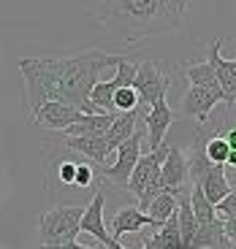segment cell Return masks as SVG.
Instances as JSON below:
<instances>
[{"label": "cell", "mask_w": 236, "mask_h": 249, "mask_svg": "<svg viewBox=\"0 0 236 249\" xmlns=\"http://www.w3.org/2000/svg\"><path fill=\"white\" fill-rule=\"evenodd\" d=\"M117 62V54H106L100 49H90L76 57L46 60V57H22L19 71L25 79V106L27 119L41 103L60 100L79 108L81 114H98L87 103V92L98 76Z\"/></svg>", "instance_id": "6da1fadb"}, {"label": "cell", "mask_w": 236, "mask_h": 249, "mask_svg": "<svg viewBox=\"0 0 236 249\" xmlns=\"http://www.w3.org/2000/svg\"><path fill=\"white\" fill-rule=\"evenodd\" d=\"M190 0H103L100 25L122 44L177 33L185 22Z\"/></svg>", "instance_id": "7a4b0ae2"}, {"label": "cell", "mask_w": 236, "mask_h": 249, "mask_svg": "<svg viewBox=\"0 0 236 249\" xmlns=\"http://www.w3.org/2000/svg\"><path fill=\"white\" fill-rule=\"evenodd\" d=\"M84 206H55L41 214L38 219V238L44 247H57V244H71L79 236V219Z\"/></svg>", "instance_id": "3957f363"}, {"label": "cell", "mask_w": 236, "mask_h": 249, "mask_svg": "<svg viewBox=\"0 0 236 249\" xmlns=\"http://www.w3.org/2000/svg\"><path fill=\"white\" fill-rule=\"evenodd\" d=\"M114 152H117V162L109 165V168H100V176L109 179L112 184L125 187L128 184V176H131V171H133V165H136V160H138V155L144 152V124L138 122V127L125 138Z\"/></svg>", "instance_id": "277c9868"}, {"label": "cell", "mask_w": 236, "mask_h": 249, "mask_svg": "<svg viewBox=\"0 0 236 249\" xmlns=\"http://www.w3.org/2000/svg\"><path fill=\"white\" fill-rule=\"evenodd\" d=\"M168 76L163 73L160 68H157L152 60H141L136 68V76H133V84L131 87L136 89L138 95V103L141 106H152L157 98H163V95L168 92Z\"/></svg>", "instance_id": "5b68a950"}, {"label": "cell", "mask_w": 236, "mask_h": 249, "mask_svg": "<svg viewBox=\"0 0 236 249\" xmlns=\"http://www.w3.org/2000/svg\"><path fill=\"white\" fill-rule=\"evenodd\" d=\"M103 203H106V195L98 190V193H95V198H93V203L81 212L79 233H90V236H93L103 249H125L117 238H112V233L106 231V225H103Z\"/></svg>", "instance_id": "8992f818"}, {"label": "cell", "mask_w": 236, "mask_h": 249, "mask_svg": "<svg viewBox=\"0 0 236 249\" xmlns=\"http://www.w3.org/2000/svg\"><path fill=\"white\" fill-rule=\"evenodd\" d=\"M174 117L177 114L171 111L166 95L157 98L155 103L144 111L141 124H144V133H147V146H144V149H155V146H160V143L166 141V133H168V127H171V122H174Z\"/></svg>", "instance_id": "52a82bcc"}, {"label": "cell", "mask_w": 236, "mask_h": 249, "mask_svg": "<svg viewBox=\"0 0 236 249\" xmlns=\"http://www.w3.org/2000/svg\"><path fill=\"white\" fill-rule=\"evenodd\" d=\"M220 100H223V92H220V87H193L185 92V98H182V106H179V114L177 117H193L198 119L201 124L209 119L212 108L217 106Z\"/></svg>", "instance_id": "ba28073f"}, {"label": "cell", "mask_w": 236, "mask_h": 249, "mask_svg": "<svg viewBox=\"0 0 236 249\" xmlns=\"http://www.w3.org/2000/svg\"><path fill=\"white\" fill-rule=\"evenodd\" d=\"M187 155L179 146H171L168 143V152L160 162V190L168 195H177L179 187L187 184Z\"/></svg>", "instance_id": "9c48e42d"}, {"label": "cell", "mask_w": 236, "mask_h": 249, "mask_svg": "<svg viewBox=\"0 0 236 249\" xmlns=\"http://www.w3.org/2000/svg\"><path fill=\"white\" fill-rule=\"evenodd\" d=\"M220 49H223V41H215V44L209 46L206 62L212 65V71L217 76V87H220V92H223V100L228 106H234V100H236V62L225 60V57L220 54Z\"/></svg>", "instance_id": "30bf717a"}, {"label": "cell", "mask_w": 236, "mask_h": 249, "mask_svg": "<svg viewBox=\"0 0 236 249\" xmlns=\"http://www.w3.org/2000/svg\"><path fill=\"white\" fill-rule=\"evenodd\" d=\"M79 108L68 106V103H60V100H46L36 111L30 114L33 122L44 124V127H52V130H65L68 124H74L79 119Z\"/></svg>", "instance_id": "8fae6325"}, {"label": "cell", "mask_w": 236, "mask_h": 249, "mask_svg": "<svg viewBox=\"0 0 236 249\" xmlns=\"http://www.w3.org/2000/svg\"><path fill=\"white\" fill-rule=\"evenodd\" d=\"M60 146L62 149H71L74 155L87 157L90 162H98V165L112 155V149H109V143H106L103 136H65V141Z\"/></svg>", "instance_id": "7c38bea8"}, {"label": "cell", "mask_w": 236, "mask_h": 249, "mask_svg": "<svg viewBox=\"0 0 236 249\" xmlns=\"http://www.w3.org/2000/svg\"><path fill=\"white\" fill-rule=\"evenodd\" d=\"M141 228H152V231H157V225L152 222V217L144 212H138L136 206H125V209H119L117 214H114L112 219V238H122L125 233H138Z\"/></svg>", "instance_id": "4fadbf2b"}, {"label": "cell", "mask_w": 236, "mask_h": 249, "mask_svg": "<svg viewBox=\"0 0 236 249\" xmlns=\"http://www.w3.org/2000/svg\"><path fill=\"white\" fill-rule=\"evenodd\" d=\"M234 244L225 238V228L220 219L196 225V233L190 238V249H231Z\"/></svg>", "instance_id": "5bb4252c"}, {"label": "cell", "mask_w": 236, "mask_h": 249, "mask_svg": "<svg viewBox=\"0 0 236 249\" xmlns=\"http://www.w3.org/2000/svg\"><path fill=\"white\" fill-rule=\"evenodd\" d=\"M117 111H98V114H79L74 124H68L62 136H103L109 124L114 122Z\"/></svg>", "instance_id": "9a60e30c"}, {"label": "cell", "mask_w": 236, "mask_h": 249, "mask_svg": "<svg viewBox=\"0 0 236 249\" xmlns=\"http://www.w3.org/2000/svg\"><path fill=\"white\" fill-rule=\"evenodd\" d=\"M141 117H144V108H141V106L133 108V111H122V114H117V117H114V122L109 124V130L103 133L106 143H109V149H112V152L117 149L119 143H122L125 138H128V136H131V133L138 127Z\"/></svg>", "instance_id": "2e32d148"}, {"label": "cell", "mask_w": 236, "mask_h": 249, "mask_svg": "<svg viewBox=\"0 0 236 249\" xmlns=\"http://www.w3.org/2000/svg\"><path fill=\"white\" fill-rule=\"evenodd\" d=\"M114 79L109 81H95L87 92V103L95 108V111H114Z\"/></svg>", "instance_id": "e0dca14e"}, {"label": "cell", "mask_w": 236, "mask_h": 249, "mask_svg": "<svg viewBox=\"0 0 236 249\" xmlns=\"http://www.w3.org/2000/svg\"><path fill=\"white\" fill-rule=\"evenodd\" d=\"M185 73L193 87H217V76H215V71H212V65L206 60L185 65Z\"/></svg>", "instance_id": "ac0fdd59"}, {"label": "cell", "mask_w": 236, "mask_h": 249, "mask_svg": "<svg viewBox=\"0 0 236 249\" xmlns=\"http://www.w3.org/2000/svg\"><path fill=\"white\" fill-rule=\"evenodd\" d=\"M174 212H177V198H174V195H168V193H160L155 200H152V203L147 206V212H144V214H149V217H152V222L160 228V225L166 222V219L171 217Z\"/></svg>", "instance_id": "d6986e66"}, {"label": "cell", "mask_w": 236, "mask_h": 249, "mask_svg": "<svg viewBox=\"0 0 236 249\" xmlns=\"http://www.w3.org/2000/svg\"><path fill=\"white\" fill-rule=\"evenodd\" d=\"M201 152H204V157L212 165H225V160H228V155L234 152V146L225 141V136H212L209 141L201 146Z\"/></svg>", "instance_id": "ffe728a7"}, {"label": "cell", "mask_w": 236, "mask_h": 249, "mask_svg": "<svg viewBox=\"0 0 236 249\" xmlns=\"http://www.w3.org/2000/svg\"><path fill=\"white\" fill-rule=\"evenodd\" d=\"M114 68H117V73H114V84H117V89H119V87H131V84H133V76H136L138 62L133 60V57H119V54H117Z\"/></svg>", "instance_id": "44dd1931"}, {"label": "cell", "mask_w": 236, "mask_h": 249, "mask_svg": "<svg viewBox=\"0 0 236 249\" xmlns=\"http://www.w3.org/2000/svg\"><path fill=\"white\" fill-rule=\"evenodd\" d=\"M141 103H138V95L133 87H119L114 89V111L122 114V111H133V108H138Z\"/></svg>", "instance_id": "7402d4cb"}, {"label": "cell", "mask_w": 236, "mask_h": 249, "mask_svg": "<svg viewBox=\"0 0 236 249\" xmlns=\"http://www.w3.org/2000/svg\"><path fill=\"white\" fill-rule=\"evenodd\" d=\"M215 209V217L220 219V222H231V219H236V195L228 193L223 200H217V203L212 206Z\"/></svg>", "instance_id": "603a6c76"}, {"label": "cell", "mask_w": 236, "mask_h": 249, "mask_svg": "<svg viewBox=\"0 0 236 249\" xmlns=\"http://www.w3.org/2000/svg\"><path fill=\"white\" fill-rule=\"evenodd\" d=\"M74 174H76V160H62L57 165V176H60V184L74 187Z\"/></svg>", "instance_id": "cb8c5ba5"}, {"label": "cell", "mask_w": 236, "mask_h": 249, "mask_svg": "<svg viewBox=\"0 0 236 249\" xmlns=\"http://www.w3.org/2000/svg\"><path fill=\"white\" fill-rule=\"evenodd\" d=\"M44 249H98V244L95 247H81V244L71 241V244H57V247H44Z\"/></svg>", "instance_id": "d4e9b609"}, {"label": "cell", "mask_w": 236, "mask_h": 249, "mask_svg": "<svg viewBox=\"0 0 236 249\" xmlns=\"http://www.w3.org/2000/svg\"><path fill=\"white\" fill-rule=\"evenodd\" d=\"M98 249H103V247H100V244H98Z\"/></svg>", "instance_id": "484cf974"}]
</instances>
